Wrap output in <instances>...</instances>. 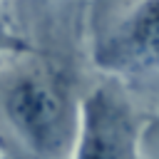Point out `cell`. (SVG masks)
I'll use <instances>...</instances> for the list:
<instances>
[{"label": "cell", "instance_id": "6da1fadb", "mask_svg": "<svg viewBox=\"0 0 159 159\" xmlns=\"http://www.w3.org/2000/svg\"><path fill=\"white\" fill-rule=\"evenodd\" d=\"M0 119L27 159H72L80 102L62 72L17 67L0 84Z\"/></svg>", "mask_w": 159, "mask_h": 159}, {"label": "cell", "instance_id": "7a4b0ae2", "mask_svg": "<svg viewBox=\"0 0 159 159\" xmlns=\"http://www.w3.org/2000/svg\"><path fill=\"white\" fill-rule=\"evenodd\" d=\"M72 159H144L134 109L114 87L99 84L80 99Z\"/></svg>", "mask_w": 159, "mask_h": 159}, {"label": "cell", "instance_id": "3957f363", "mask_svg": "<svg viewBox=\"0 0 159 159\" xmlns=\"http://www.w3.org/2000/svg\"><path fill=\"white\" fill-rule=\"evenodd\" d=\"M97 62L119 75H159V0H142L102 45Z\"/></svg>", "mask_w": 159, "mask_h": 159}, {"label": "cell", "instance_id": "277c9868", "mask_svg": "<svg viewBox=\"0 0 159 159\" xmlns=\"http://www.w3.org/2000/svg\"><path fill=\"white\" fill-rule=\"evenodd\" d=\"M20 50H25V45L12 35V30H10V25H7L5 15H2V7H0V57L2 55H12V52H20Z\"/></svg>", "mask_w": 159, "mask_h": 159}, {"label": "cell", "instance_id": "5b68a950", "mask_svg": "<svg viewBox=\"0 0 159 159\" xmlns=\"http://www.w3.org/2000/svg\"><path fill=\"white\" fill-rule=\"evenodd\" d=\"M154 139H159V129H157V137H154ZM157 149H159V142H157Z\"/></svg>", "mask_w": 159, "mask_h": 159}]
</instances>
